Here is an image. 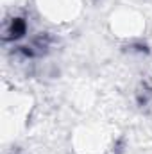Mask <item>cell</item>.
I'll return each instance as SVG.
<instances>
[{"label": "cell", "mask_w": 152, "mask_h": 154, "mask_svg": "<svg viewBox=\"0 0 152 154\" xmlns=\"http://www.w3.org/2000/svg\"><path fill=\"white\" fill-rule=\"evenodd\" d=\"M23 32H25V22L22 18H14L11 22V29L7 31L5 39H13V38L16 39V38H20V36H23Z\"/></svg>", "instance_id": "6da1fadb"}]
</instances>
